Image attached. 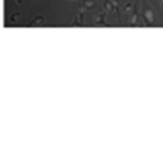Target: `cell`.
I'll return each mask as SVG.
<instances>
[{
	"label": "cell",
	"instance_id": "cell-4",
	"mask_svg": "<svg viewBox=\"0 0 163 143\" xmlns=\"http://www.w3.org/2000/svg\"><path fill=\"white\" fill-rule=\"evenodd\" d=\"M91 7H94V1H93V0H84V3H82V9L88 10V9H91Z\"/></svg>",
	"mask_w": 163,
	"mask_h": 143
},
{
	"label": "cell",
	"instance_id": "cell-3",
	"mask_svg": "<svg viewBox=\"0 0 163 143\" xmlns=\"http://www.w3.org/2000/svg\"><path fill=\"white\" fill-rule=\"evenodd\" d=\"M105 22V13L104 12H100L97 16H95V23L97 25H102Z\"/></svg>",
	"mask_w": 163,
	"mask_h": 143
},
{
	"label": "cell",
	"instance_id": "cell-1",
	"mask_svg": "<svg viewBox=\"0 0 163 143\" xmlns=\"http://www.w3.org/2000/svg\"><path fill=\"white\" fill-rule=\"evenodd\" d=\"M144 20L147 22V25H152L154 22V18H153V10L152 7H146L144 9Z\"/></svg>",
	"mask_w": 163,
	"mask_h": 143
},
{
	"label": "cell",
	"instance_id": "cell-7",
	"mask_svg": "<svg viewBox=\"0 0 163 143\" xmlns=\"http://www.w3.org/2000/svg\"><path fill=\"white\" fill-rule=\"evenodd\" d=\"M16 1H17V3H19V4H20V1H22V0H16Z\"/></svg>",
	"mask_w": 163,
	"mask_h": 143
},
{
	"label": "cell",
	"instance_id": "cell-5",
	"mask_svg": "<svg viewBox=\"0 0 163 143\" xmlns=\"http://www.w3.org/2000/svg\"><path fill=\"white\" fill-rule=\"evenodd\" d=\"M19 16H20L19 13H15V15L12 16V20H17V19H19Z\"/></svg>",
	"mask_w": 163,
	"mask_h": 143
},
{
	"label": "cell",
	"instance_id": "cell-2",
	"mask_svg": "<svg viewBox=\"0 0 163 143\" xmlns=\"http://www.w3.org/2000/svg\"><path fill=\"white\" fill-rule=\"evenodd\" d=\"M45 23V18L43 16H36V18H33L32 20H31V23H29V26H42Z\"/></svg>",
	"mask_w": 163,
	"mask_h": 143
},
{
	"label": "cell",
	"instance_id": "cell-6",
	"mask_svg": "<svg viewBox=\"0 0 163 143\" xmlns=\"http://www.w3.org/2000/svg\"><path fill=\"white\" fill-rule=\"evenodd\" d=\"M157 1H159V6L163 9V0H157Z\"/></svg>",
	"mask_w": 163,
	"mask_h": 143
}]
</instances>
